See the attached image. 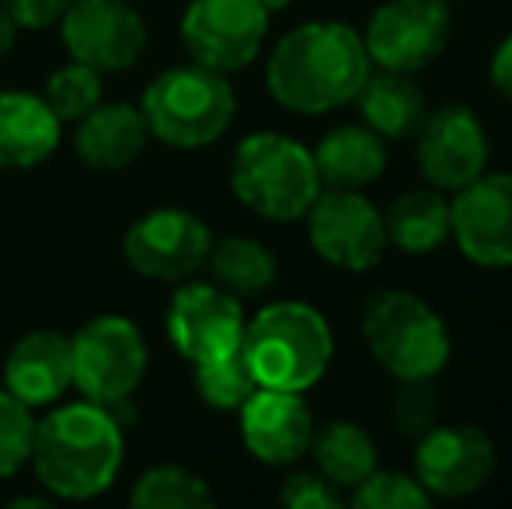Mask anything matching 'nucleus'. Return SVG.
<instances>
[{
  "instance_id": "f257e3e1",
  "label": "nucleus",
  "mask_w": 512,
  "mask_h": 509,
  "mask_svg": "<svg viewBox=\"0 0 512 509\" xmlns=\"http://www.w3.org/2000/svg\"><path fill=\"white\" fill-rule=\"evenodd\" d=\"M363 35L342 21H307L279 39L269 56L265 84L283 109L324 116L356 102L370 77Z\"/></svg>"
},
{
  "instance_id": "f03ea898",
  "label": "nucleus",
  "mask_w": 512,
  "mask_h": 509,
  "mask_svg": "<svg viewBox=\"0 0 512 509\" xmlns=\"http://www.w3.org/2000/svg\"><path fill=\"white\" fill-rule=\"evenodd\" d=\"M122 422L98 401L60 405L35 422L32 457L39 485L56 499H95L122 468Z\"/></svg>"
},
{
  "instance_id": "7ed1b4c3",
  "label": "nucleus",
  "mask_w": 512,
  "mask_h": 509,
  "mask_svg": "<svg viewBox=\"0 0 512 509\" xmlns=\"http://www.w3.org/2000/svg\"><path fill=\"white\" fill-rule=\"evenodd\" d=\"M241 353L258 387L304 394L328 374L335 339L321 311L300 300H279L244 325Z\"/></svg>"
},
{
  "instance_id": "20e7f679",
  "label": "nucleus",
  "mask_w": 512,
  "mask_h": 509,
  "mask_svg": "<svg viewBox=\"0 0 512 509\" xmlns=\"http://www.w3.org/2000/svg\"><path fill=\"white\" fill-rule=\"evenodd\" d=\"M140 112L150 126V136L178 150H199L230 129L237 98L227 74L185 63V67L164 70L147 84Z\"/></svg>"
},
{
  "instance_id": "39448f33",
  "label": "nucleus",
  "mask_w": 512,
  "mask_h": 509,
  "mask_svg": "<svg viewBox=\"0 0 512 509\" xmlns=\"http://www.w3.org/2000/svg\"><path fill=\"white\" fill-rule=\"evenodd\" d=\"M230 189L265 220H300L321 192L314 154L283 133H255L230 157Z\"/></svg>"
},
{
  "instance_id": "423d86ee",
  "label": "nucleus",
  "mask_w": 512,
  "mask_h": 509,
  "mask_svg": "<svg viewBox=\"0 0 512 509\" xmlns=\"http://www.w3.org/2000/svg\"><path fill=\"white\" fill-rule=\"evenodd\" d=\"M363 339L370 356L398 381L436 377L450 360V332L422 297L387 290L366 304Z\"/></svg>"
},
{
  "instance_id": "0eeeda50",
  "label": "nucleus",
  "mask_w": 512,
  "mask_h": 509,
  "mask_svg": "<svg viewBox=\"0 0 512 509\" xmlns=\"http://www.w3.org/2000/svg\"><path fill=\"white\" fill-rule=\"evenodd\" d=\"M74 387L105 408L129 405L147 377V342L140 328L122 314H102L70 339Z\"/></svg>"
},
{
  "instance_id": "6e6552de",
  "label": "nucleus",
  "mask_w": 512,
  "mask_h": 509,
  "mask_svg": "<svg viewBox=\"0 0 512 509\" xmlns=\"http://www.w3.org/2000/svg\"><path fill=\"white\" fill-rule=\"evenodd\" d=\"M269 11L258 0H192L182 14V42L192 63L237 74L262 53Z\"/></svg>"
},
{
  "instance_id": "1a4fd4ad",
  "label": "nucleus",
  "mask_w": 512,
  "mask_h": 509,
  "mask_svg": "<svg viewBox=\"0 0 512 509\" xmlns=\"http://www.w3.org/2000/svg\"><path fill=\"white\" fill-rule=\"evenodd\" d=\"M304 217L310 248L328 265L345 272H370L387 252L384 213L359 189L317 192Z\"/></svg>"
},
{
  "instance_id": "9d476101",
  "label": "nucleus",
  "mask_w": 512,
  "mask_h": 509,
  "mask_svg": "<svg viewBox=\"0 0 512 509\" xmlns=\"http://www.w3.org/2000/svg\"><path fill=\"white\" fill-rule=\"evenodd\" d=\"M453 32L443 0H387L370 14L363 46L380 70L418 74L443 56Z\"/></svg>"
},
{
  "instance_id": "9b49d317",
  "label": "nucleus",
  "mask_w": 512,
  "mask_h": 509,
  "mask_svg": "<svg viewBox=\"0 0 512 509\" xmlns=\"http://www.w3.org/2000/svg\"><path fill=\"white\" fill-rule=\"evenodd\" d=\"M60 35L70 60L102 77L133 70L147 53V21L129 0H74L60 18Z\"/></svg>"
},
{
  "instance_id": "f8f14e48",
  "label": "nucleus",
  "mask_w": 512,
  "mask_h": 509,
  "mask_svg": "<svg viewBox=\"0 0 512 509\" xmlns=\"http://www.w3.org/2000/svg\"><path fill=\"white\" fill-rule=\"evenodd\" d=\"M209 248H213V234L206 220L178 206L143 213L140 220H133L122 241L129 269L164 283H185L189 276H196L206 265Z\"/></svg>"
},
{
  "instance_id": "ddd939ff",
  "label": "nucleus",
  "mask_w": 512,
  "mask_h": 509,
  "mask_svg": "<svg viewBox=\"0 0 512 509\" xmlns=\"http://www.w3.org/2000/svg\"><path fill=\"white\" fill-rule=\"evenodd\" d=\"M168 339L189 363H206L241 349L244 342V307L241 297L223 290L220 283H185L168 304Z\"/></svg>"
},
{
  "instance_id": "4468645a",
  "label": "nucleus",
  "mask_w": 512,
  "mask_h": 509,
  "mask_svg": "<svg viewBox=\"0 0 512 509\" xmlns=\"http://www.w3.org/2000/svg\"><path fill=\"white\" fill-rule=\"evenodd\" d=\"M450 238L481 269H512V175H481L450 203Z\"/></svg>"
},
{
  "instance_id": "2eb2a0df",
  "label": "nucleus",
  "mask_w": 512,
  "mask_h": 509,
  "mask_svg": "<svg viewBox=\"0 0 512 509\" xmlns=\"http://www.w3.org/2000/svg\"><path fill=\"white\" fill-rule=\"evenodd\" d=\"M495 475V447L478 426H432L418 436L415 478L432 499H464Z\"/></svg>"
},
{
  "instance_id": "dca6fc26",
  "label": "nucleus",
  "mask_w": 512,
  "mask_h": 509,
  "mask_svg": "<svg viewBox=\"0 0 512 509\" xmlns=\"http://www.w3.org/2000/svg\"><path fill=\"white\" fill-rule=\"evenodd\" d=\"M418 171L432 189L460 192L488 168V133L467 105H443L418 126Z\"/></svg>"
},
{
  "instance_id": "f3484780",
  "label": "nucleus",
  "mask_w": 512,
  "mask_h": 509,
  "mask_svg": "<svg viewBox=\"0 0 512 509\" xmlns=\"http://www.w3.org/2000/svg\"><path fill=\"white\" fill-rule=\"evenodd\" d=\"M241 436L251 457L262 464L283 468L310 450L314 436V415L300 391H279V387H258L241 405Z\"/></svg>"
},
{
  "instance_id": "a211bd4d",
  "label": "nucleus",
  "mask_w": 512,
  "mask_h": 509,
  "mask_svg": "<svg viewBox=\"0 0 512 509\" xmlns=\"http://www.w3.org/2000/svg\"><path fill=\"white\" fill-rule=\"evenodd\" d=\"M4 387L28 408L60 401L74 387V349L63 332L21 335L4 360Z\"/></svg>"
},
{
  "instance_id": "6ab92c4d",
  "label": "nucleus",
  "mask_w": 512,
  "mask_h": 509,
  "mask_svg": "<svg viewBox=\"0 0 512 509\" xmlns=\"http://www.w3.org/2000/svg\"><path fill=\"white\" fill-rule=\"evenodd\" d=\"M150 126L136 105H98L77 123V157L95 171H122L147 150Z\"/></svg>"
},
{
  "instance_id": "aec40b11",
  "label": "nucleus",
  "mask_w": 512,
  "mask_h": 509,
  "mask_svg": "<svg viewBox=\"0 0 512 509\" xmlns=\"http://www.w3.org/2000/svg\"><path fill=\"white\" fill-rule=\"evenodd\" d=\"M60 126L42 95L0 91V168H35L53 157Z\"/></svg>"
},
{
  "instance_id": "412c9836",
  "label": "nucleus",
  "mask_w": 512,
  "mask_h": 509,
  "mask_svg": "<svg viewBox=\"0 0 512 509\" xmlns=\"http://www.w3.org/2000/svg\"><path fill=\"white\" fill-rule=\"evenodd\" d=\"M310 154H314L317 178L328 189H366L387 168L384 136H377L370 126L331 129Z\"/></svg>"
},
{
  "instance_id": "4be33fe9",
  "label": "nucleus",
  "mask_w": 512,
  "mask_h": 509,
  "mask_svg": "<svg viewBox=\"0 0 512 509\" xmlns=\"http://www.w3.org/2000/svg\"><path fill=\"white\" fill-rule=\"evenodd\" d=\"M356 105L366 126L384 140H408L429 116L425 95L415 84V77L398 74V70H380V74L366 77L356 95Z\"/></svg>"
},
{
  "instance_id": "5701e85b",
  "label": "nucleus",
  "mask_w": 512,
  "mask_h": 509,
  "mask_svg": "<svg viewBox=\"0 0 512 509\" xmlns=\"http://www.w3.org/2000/svg\"><path fill=\"white\" fill-rule=\"evenodd\" d=\"M387 245L405 255H429L450 241V199L439 189L401 192L384 213Z\"/></svg>"
},
{
  "instance_id": "b1692460",
  "label": "nucleus",
  "mask_w": 512,
  "mask_h": 509,
  "mask_svg": "<svg viewBox=\"0 0 512 509\" xmlns=\"http://www.w3.org/2000/svg\"><path fill=\"white\" fill-rule=\"evenodd\" d=\"M314 464L331 485L338 489H356L363 478H370L377 471V443L356 422H324L321 429H314L310 436V450Z\"/></svg>"
},
{
  "instance_id": "393cba45",
  "label": "nucleus",
  "mask_w": 512,
  "mask_h": 509,
  "mask_svg": "<svg viewBox=\"0 0 512 509\" xmlns=\"http://www.w3.org/2000/svg\"><path fill=\"white\" fill-rule=\"evenodd\" d=\"M206 265L213 269L216 283L230 290L234 297H262L279 276L276 255L255 238H223L213 241Z\"/></svg>"
},
{
  "instance_id": "a878e982",
  "label": "nucleus",
  "mask_w": 512,
  "mask_h": 509,
  "mask_svg": "<svg viewBox=\"0 0 512 509\" xmlns=\"http://www.w3.org/2000/svg\"><path fill=\"white\" fill-rule=\"evenodd\" d=\"M129 503L136 509H209L216 496L196 471L182 464H157L133 482Z\"/></svg>"
},
{
  "instance_id": "bb28decb",
  "label": "nucleus",
  "mask_w": 512,
  "mask_h": 509,
  "mask_svg": "<svg viewBox=\"0 0 512 509\" xmlns=\"http://www.w3.org/2000/svg\"><path fill=\"white\" fill-rule=\"evenodd\" d=\"M196 367V391L209 408L220 412H241V405L258 391V381L251 374L248 360L241 349L227 356H216L206 363H192Z\"/></svg>"
},
{
  "instance_id": "cd10ccee",
  "label": "nucleus",
  "mask_w": 512,
  "mask_h": 509,
  "mask_svg": "<svg viewBox=\"0 0 512 509\" xmlns=\"http://www.w3.org/2000/svg\"><path fill=\"white\" fill-rule=\"evenodd\" d=\"M42 98H46V105L60 123H81L91 109L102 105V74L70 60L67 67L49 74Z\"/></svg>"
},
{
  "instance_id": "c85d7f7f",
  "label": "nucleus",
  "mask_w": 512,
  "mask_h": 509,
  "mask_svg": "<svg viewBox=\"0 0 512 509\" xmlns=\"http://www.w3.org/2000/svg\"><path fill=\"white\" fill-rule=\"evenodd\" d=\"M429 503L432 496L418 485V478L401 475V471L377 468L352 489V506L356 509H425Z\"/></svg>"
},
{
  "instance_id": "c756f323",
  "label": "nucleus",
  "mask_w": 512,
  "mask_h": 509,
  "mask_svg": "<svg viewBox=\"0 0 512 509\" xmlns=\"http://www.w3.org/2000/svg\"><path fill=\"white\" fill-rule=\"evenodd\" d=\"M32 436V408L14 398L7 387H0V478H11L25 468L32 457Z\"/></svg>"
},
{
  "instance_id": "7c9ffc66",
  "label": "nucleus",
  "mask_w": 512,
  "mask_h": 509,
  "mask_svg": "<svg viewBox=\"0 0 512 509\" xmlns=\"http://www.w3.org/2000/svg\"><path fill=\"white\" fill-rule=\"evenodd\" d=\"M391 415H394L398 433L408 436V440H418V436L429 433V429L436 426V415H439V394H436V387H432V377L398 381Z\"/></svg>"
},
{
  "instance_id": "2f4dec72",
  "label": "nucleus",
  "mask_w": 512,
  "mask_h": 509,
  "mask_svg": "<svg viewBox=\"0 0 512 509\" xmlns=\"http://www.w3.org/2000/svg\"><path fill=\"white\" fill-rule=\"evenodd\" d=\"M279 503L290 506V509H338L345 503L342 489L331 485L321 471H297L283 482L279 489Z\"/></svg>"
},
{
  "instance_id": "473e14b6",
  "label": "nucleus",
  "mask_w": 512,
  "mask_h": 509,
  "mask_svg": "<svg viewBox=\"0 0 512 509\" xmlns=\"http://www.w3.org/2000/svg\"><path fill=\"white\" fill-rule=\"evenodd\" d=\"M70 4H74V0H4V7L11 11V18L18 21V28L56 25Z\"/></svg>"
},
{
  "instance_id": "72a5a7b5",
  "label": "nucleus",
  "mask_w": 512,
  "mask_h": 509,
  "mask_svg": "<svg viewBox=\"0 0 512 509\" xmlns=\"http://www.w3.org/2000/svg\"><path fill=\"white\" fill-rule=\"evenodd\" d=\"M492 84L502 98L512 102V32L499 42V49L492 56Z\"/></svg>"
},
{
  "instance_id": "f704fd0d",
  "label": "nucleus",
  "mask_w": 512,
  "mask_h": 509,
  "mask_svg": "<svg viewBox=\"0 0 512 509\" xmlns=\"http://www.w3.org/2000/svg\"><path fill=\"white\" fill-rule=\"evenodd\" d=\"M14 39H18V21L11 18V11H7L4 0H0V56L11 53Z\"/></svg>"
},
{
  "instance_id": "c9c22d12",
  "label": "nucleus",
  "mask_w": 512,
  "mask_h": 509,
  "mask_svg": "<svg viewBox=\"0 0 512 509\" xmlns=\"http://www.w3.org/2000/svg\"><path fill=\"white\" fill-rule=\"evenodd\" d=\"M258 4H262L269 14H276V11H286V7H290L293 0H258Z\"/></svg>"
},
{
  "instance_id": "e433bc0d",
  "label": "nucleus",
  "mask_w": 512,
  "mask_h": 509,
  "mask_svg": "<svg viewBox=\"0 0 512 509\" xmlns=\"http://www.w3.org/2000/svg\"><path fill=\"white\" fill-rule=\"evenodd\" d=\"M11 506H35V509H42V506H46V499H14Z\"/></svg>"
}]
</instances>
